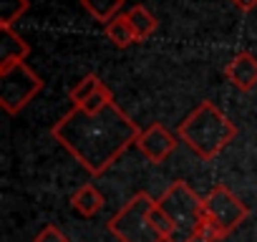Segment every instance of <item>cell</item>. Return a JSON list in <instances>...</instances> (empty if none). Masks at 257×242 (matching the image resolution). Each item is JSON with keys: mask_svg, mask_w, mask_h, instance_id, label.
Returning a JSON list of instances; mask_svg holds the SVG:
<instances>
[{"mask_svg": "<svg viewBox=\"0 0 257 242\" xmlns=\"http://www.w3.org/2000/svg\"><path fill=\"white\" fill-rule=\"evenodd\" d=\"M126 16H128V23H132V28H134L139 43L147 41V38H152V36L157 33V28H159V21H157V18L149 13V8H144V6L128 8Z\"/></svg>", "mask_w": 257, "mask_h": 242, "instance_id": "cell-12", "label": "cell"}, {"mask_svg": "<svg viewBox=\"0 0 257 242\" xmlns=\"http://www.w3.org/2000/svg\"><path fill=\"white\" fill-rule=\"evenodd\" d=\"M177 134H172L167 127L162 124H149L147 129H142L139 139H137V149L139 154L149 162V164H162L172 157V152L177 149Z\"/></svg>", "mask_w": 257, "mask_h": 242, "instance_id": "cell-7", "label": "cell"}, {"mask_svg": "<svg viewBox=\"0 0 257 242\" xmlns=\"http://www.w3.org/2000/svg\"><path fill=\"white\" fill-rule=\"evenodd\" d=\"M103 194L93 187V184H83V187H78L76 192H73V197H71V207L81 214V217H93V214H98L101 212V207H103Z\"/></svg>", "mask_w": 257, "mask_h": 242, "instance_id": "cell-10", "label": "cell"}, {"mask_svg": "<svg viewBox=\"0 0 257 242\" xmlns=\"http://www.w3.org/2000/svg\"><path fill=\"white\" fill-rule=\"evenodd\" d=\"M103 31H106V38H108L116 48H128V46L139 43V41H137V33H134L132 23H128V16H126V13H121V16H116L111 23H106Z\"/></svg>", "mask_w": 257, "mask_h": 242, "instance_id": "cell-11", "label": "cell"}, {"mask_svg": "<svg viewBox=\"0 0 257 242\" xmlns=\"http://www.w3.org/2000/svg\"><path fill=\"white\" fill-rule=\"evenodd\" d=\"M28 8L31 0H0V26H13Z\"/></svg>", "mask_w": 257, "mask_h": 242, "instance_id": "cell-15", "label": "cell"}, {"mask_svg": "<svg viewBox=\"0 0 257 242\" xmlns=\"http://www.w3.org/2000/svg\"><path fill=\"white\" fill-rule=\"evenodd\" d=\"M31 53L28 41H23L13 26H0V66H11L18 61H26Z\"/></svg>", "mask_w": 257, "mask_h": 242, "instance_id": "cell-9", "label": "cell"}, {"mask_svg": "<svg viewBox=\"0 0 257 242\" xmlns=\"http://www.w3.org/2000/svg\"><path fill=\"white\" fill-rule=\"evenodd\" d=\"M154 197L147 192H137L108 222V232L121 239V242H164L162 234L157 232L152 222V209H154Z\"/></svg>", "mask_w": 257, "mask_h": 242, "instance_id": "cell-5", "label": "cell"}, {"mask_svg": "<svg viewBox=\"0 0 257 242\" xmlns=\"http://www.w3.org/2000/svg\"><path fill=\"white\" fill-rule=\"evenodd\" d=\"M123 3H126V0H81L83 11H86L93 21H98V23H103V26L111 23L116 16H121Z\"/></svg>", "mask_w": 257, "mask_h": 242, "instance_id": "cell-13", "label": "cell"}, {"mask_svg": "<svg viewBox=\"0 0 257 242\" xmlns=\"http://www.w3.org/2000/svg\"><path fill=\"white\" fill-rule=\"evenodd\" d=\"M139 134V124L116 101L96 113L73 106L51 127V137L93 177L111 169L128 147H137Z\"/></svg>", "mask_w": 257, "mask_h": 242, "instance_id": "cell-1", "label": "cell"}, {"mask_svg": "<svg viewBox=\"0 0 257 242\" xmlns=\"http://www.w3.org/2000/svg\"><path fill=\"white\" fill-rule=\"evenodd\" d=\"M224 78L237 88V91H252L257 86V56L252 51L237 53L227 66H224Z\"/></svg>", "mask_w": 257, "mask_h": 242, "instance_id": "cell-8", "label": "cell"}, {"mask_svg": "<svg viewBox=\"0 0 257 242\" xmlns=\"http://www.w3.org/2000/svg\"><path fill=\"white\" fill-rule=\"evenodd\" d=\"M43 88L41 76L26 63H11V66H0V106L6 108V113L16 116L21 113Z\"/></svg>", "mask_w": 257, "mask_h": 242, "instance_id": "cell-6", "label": "cell"}, {"mask_svg": "<svg viewBox=\"0 0 257 242\" xmlns=\"http://www.w3.org/2000/svg\"><path fill=\"white\" fill-rule=\"evenodd\" d=\"M101 86H103V81H101L96 73H86V76H83V78L68 91V98L73 101V106H78V103H83L86 98H91Z\"/></svg>", "mask_w": 257, "mask_h": 242, "instance_id": "cell-14", "label": "cell"}, {"mask_svg": "<svg viewBox=\"0 0 257 242\" xmlns=\"http://www.w3.org/2000/svg\"><path fill=\"white\" fill-rule=\"evenodd\" d=\"M202 199L184 179H177L154 202L152 222L164 242H197L202 224Z\"/></svg>", "mask_w": 257, "mask_h": 242, "instance_id": "cell-2", "label": "cell"}, {"mask_svg": "<svg viewBox=\"0 0 257 242\" xmlns=\"http://www.w3.org/2000/svg\"><path fill=\"white\" fill-rule=\"evenodd\" d=\"M249 217V207L224 184H214L202 199V224L197 242H219Z\"/></svg>", "mask_w": 257, "mask_h": 242, "instance_id": "cell-4", "label": "cell"}, {"mask_svg": "<svg viewBox=\"0 0 257 242\" xmlns=\"http://www.w3.org/2000/svg\"><path fill=\"white\" fill-rule=\"evenodd\" d=\"M229 3H232L237 11H242V13H249L252 8H257V0H229Z\"/></svg>", "mask_w": 257, "mask_h": 242, "instance_id": "cell-17", "label": "cell"}, {"mask_svg": "<svg viewBox=\"0 0 257 242\" xmlns=\"http://www.w3.org/2000/svg\"><path fill=\"white\" fill-rule=\"evenodd\" d=\"M177 137L199 159L209 162L237 137V127L212 101H202L194 111L184 116V121H179Z\"/></svg>", "mask_w": 257, "mask_h": 242, "instance_id": "cell-3", "label": "cell"}, {"mask_svg": "<svg viewBox=\"0 0 257 242\" xmlns=\"http://www.w3.org/2000/svg\"><path fill=\"white\" fill-rule=\"evenodd\" d=\"M33 242H71V239H68L66 232H61L56 224H46V227L36 234Z\"/></svg>", "mask_w": 257, "mask_h": 242, "instance_id": "cell-16", "label": "cell"}]
</instances>
